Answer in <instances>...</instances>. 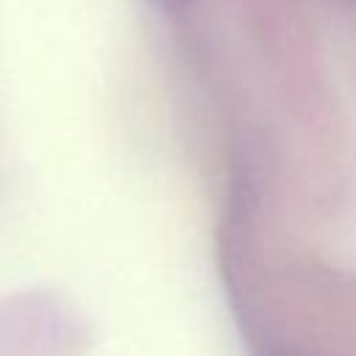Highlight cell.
Listing matches in <instances>:
<instances>
[{"label":"cell","mask_w":356,"mask_h":356,"mask_svg":"<svg viewBox=\"0 0 356 356\" xmlns=\"http://www.w3.org/2000/svg\"><path fill=\"white\" fill-rule=\"evenodd\" d=\"M178 3H184V0H178Z\"/></svg>","instance_id":"6da1fadb"}]
</instances>
